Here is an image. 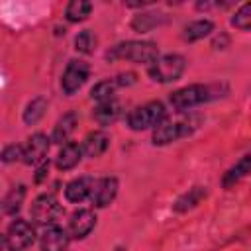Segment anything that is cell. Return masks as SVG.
Instances as JSON below:
<instances>
[{
	"label": "cell",
	"instance_id": "9a60e30c",
	"mask_svg": "<svg viewBox=\"0 0 251 251\" xmlns=\"http://www.w3.org/2000/svg\"><path fill=\"white\" fill-rule=\"evenodd\" d=\"M206 196H208V188H206V186H202V184H196V186L188 188L186 192H182V194L175 200L173 210H175V212H178V214H184V212H188V210L196 208V206H198Z\"/></svg>",
	"mask_w": 251,
	"mask_h": 251
},
{
	"label": "cell",
	"instance_id": "7402d4cb",
	"mask_svg": "<svg viewBox=\"0 0 251 251\" xmlns=\"http://www.w3.org/2000/svg\"><path fill=\"white\" fill-rule=\"evenodd\" d=\"M214 31V24L210 20H194L190 22L188 25H184L182 29V39L192 43V41H198V39H204L206 35H210Z\"/></svg>",
	"mask_w": 251,
	"mask_h": 251
},
{
	"label": "cell",
	"instance_id": "cb8c5ba5",
	"mask_svg": "<svg viewBox=\"0 0 251 251\" xmlns=\"http://www.w3.org/2000/svg\"><path fill=\"white\" fill-rule=\"evenodd\" d=\"M45 110H47V100H45V98L37 96V98L29 100L27 106H25V110H24V122H25L27 126L37 124V122L43 118Z\"/></svg>",
	"mask_w": 251,
	"mask_h": 251
},
{
	"label": "cell",
	"instance_id": "e0dca14e",
	"mask_svg": "<svg viewBox=\"0 0 251 251\" xmlns=\"http://www.w3.org/2000/svg\"><path fill=\"white\" fill-rule=\"evenodd\" d=\"M82 155H84L82 153V145L69 141L67 145L61 147V151H59V155L55 159V165H57L59 171H71L80 163Z\"/></svg>",
	"mask_w": 251,
	"mask_h": 251
},
{
	"label": "cell",
	"instance_id": "8992f818",
	"mask_svg": "<svg viewBox=\"0 0 251 251\" xmlns=\"http://www.w3.org/2000/svg\"><path fill=\"white\" fill-rule=\"evenodd\" d=\"M35 241V229L27 220L16 218L4 231V247L6 251H25Z\"/></svg>",
	"mask_w": 251,
	"mask_h": 251
},
{
	"label": "cell",
	"instance_id": "4316f807",
	"mask_svg": "<svg viewBox=\"0 0 251 251\" xmlns=\"http://www.w3.org/2000/svg\"><path fill=\"white\" fill-rule=\"evenodd\" d=\"M231 25L239 31H251V2L241 4L231 16Z\"/></svg>",
	"mask_w": 251,
	"mask_h": 251
},
{
	"label": "cell",
	"instance_id": "f1b7e54d",
	"mask_svg": "<svg viewBox=\"0 0 251 251\" xmlns=\"http://www.w3.org/2000/svg\"><path fill=\"white\" fill-rule=\"evenodd\" d=\"M47 171H49V163H41V167H39V171H37V175H35V180H37V182L43 180V178L47 176Z\"/></svg>",
	"mask_w": 251,
	"mask_h": 251
},
{
	"label": "cell",
	"instance_id": "277c9868",
	"mask_svg": "<svg viewBox=\"0 0 251 251\" xmlns=\"http://www.w3.org/2000/svg\"><path fill=\"white\" fill-rule=\"evenodd\" d=\"M167 120V110L161 102H147L127 116V126L133 131H143L151 127H159Z\"/></svg>",
	"mask_w": 251,
	"mask_h": 251
},
{
	"label": "cell",
	"instance_id": "4fadbf2b",
	"mask_svg": "<svg viewBox=\"0 0 251 251\" xmlns=\"http://www.w3.org/2000/svg\"><path fill=\"white\" fill-rule=\"evenodd\" d=\"M71 235L59 226H49L41 235V251H67Z\"/></svg>",
	"mask_w": 251,
	"mask_h": 251
},
{
	"label": "cell",
	"instance_id": "f546056e",
	"mask_svg": "<svg viewBox=\"0 0 251 251\" xmlns=\"http://www.w3.org/2000/svg\"><path fill=\"white\" fill-rule=\"evenodd\" d=\"M227 41H229V39H227V35H226V33H222V39H220V37H216V39H214V43H212V45H214V47H216V49H224V47H222V45H226V43H227Z\"/></svg>",
	"mask_w": 251,
	"mask_h": 251
},
{
	"label": "cell",
	"instance_id": "3957f363",
	"mask_svg": "<svg viewBox=\"0 0 251 251\" xmlns=\"http://www.w3.org/2000/svg\"><path fill=\"white\" fill-rule=\"evenodd\" d=\"M200 126V118L190 116L180 122H163L159 127L153 129L151 143L153 145H169L173 141H178L182 137H188L192 131H196Z\"/></svg>",
	"mask_w": 251,
	"mask_h": 251
},
{
	"label": "cell",
	"instance_id": "2e32d148",
	"mask_svg": "<svg viewBox=\"0 0 251 251\" xmlns=\"http://www.w3.org/2000/svg\"><path fill=\"white\" fill-rule=\"evenodd\" d=\"M76 122H78V120H76V114H75V112L63 114V116L57 120L55 127H53L51 141H53V143H59V145H67L69 139H71V135H73V131L76 129Z\"/></svg>",
	"mask_w": 251,
	"mask_h": 251
},
{
	"label": "cell",
	"instance_id": "5b68a950",
	"mask_svg": "<svg viewBox=\"0 0 251 251\" xmlns=\"http://www.w3.org/2000/svg\"><path fill=\"white\" fill-rule=\"evenodd\" d=\"M186 69V59L178 53H169L159 57L153 65H149V76L155 82H175L182 76Z\"/></svg>",
	"mask_w": 251,
	"mask_h": 251
},
{
	"label": "cell",
	"instance_id": "7c38bea8",
	"mask_svg": "<svg viewBox=\"0 0 251 251\" xmlns=\"http://www.w3.org/2000/svg\"><path fill=\"white\" fill-rule=\"evenodd\" d=\"M116 194H118V178L116 176H104V178H98L96 180L90 200L94 202V206L106 208L108 204L114 202Z\"/></svg>",
	"mask_w": 251,
	"mask_h": 251
},
{
	"label": "cell",
	"instance_id": "52a82bcc",
	"mask_svg": "<svg viewBox=\"0 0 251 251\" xmlns=\"http://www.w3.org/2000/svg\"><path fill=\"white\" fill-rule=\"evenodd\" d=\"M63 208L53 194H41L31 204V220L39 226H55Z\"/></svg>",
	"mask_w": 251,
	"mask_h": 251
},
{
	"label": "cell",
	"instance_id": "6da1fadb",
	"mask_svg": "<svg viewBox=\"0 0 251 251\" xmlns=\"http://www.w3.org/2000/svg\"><path fill=\"white\" fill-rule=\"evenodd\" d=\"M108 61H131L137 65H153L159 59V49L151 41H122L106 51Z\"/></svg>",
	"mask_w": 251,
	"mask_h": 251
},
{
	"label": "cell",
	"instance_id": "484cf974",
	"mask_svg": "<svg viewBox=\"0 0 251 251\" xmlns=\"http://www.w3.org/2000/svg\"><path fill=\"white\" fill-rule=\"evenodd\" d=\"M96 43H98V39H96L94 31H90V29H82V31H78V35L75 37V49H76L78 53H82V55L94 53Z\"/></svg>",
	"mask_w": 251,
	"mask_h": 251
},
{
	"label": "cell",
	"instance_id": "83f0119b",
	"mask_svg": "<svg viewBox=\"0 0 251 251\" xmlns=\"http://www.w3.org/2000/svg\"><path fill=\"white\" fill-rule=\"evenodd\" d=\"M20 159H24V147L22 145L12 143V145H6L2 149V163L8 165V163H16Z\"/></svg>",
	"mask_w": 251,
	"mask_h": 251
},
{
	"label": "cell",
	"instance_id": "ac0fdd59",
	"mask_svg": "<svg viewBox=\"0 0 251 251\" xmlns=\"http://www.w3.org/2000/svg\"><path fill=\"white\" fill-rule=\"evenodd\" d=\"M108 145H110L108 133L102 131V129H98V131H92V133L86 135V139L82 141V153H84L88 159H96V157H100L102 153H106Z\"/></svg>",
	"mask_w": 251,
	"mask_h": 251
},
{
	"label": "cell",
	"instance_id": "ffe728a7",
	"mask_svg": "<svg viewBox=\"0 0 251 251\" xmlns=\"http://www.w3.org/2000/svg\"><path fill=\"white\" fill-rule=\"evenodd\" d=\"M165 22H167V16L163 12H139L137 16H133L129 25L137 33H147V31L163 25Z\"/></svg>",
	"mask_w": 251,
	"mask_h": 251
},
{
	"label": "cell",
	"instance_id": "d4e9b609",
	"mask_svg": "<svg viewBox=\"0 0 251 251\" xmlns=\"http://www.w3.org/2000/svg\"><path fill=\"white\" fill-rule=\"evenodd\" d=\"M92 12V4L86 0H73L67 4L65 16L69 22H84Z\"/></svg>",
	"mask_w": 251,
	"mask_h": 251
},
{
	"label": "cell",
	"instance_id": "9c48e42d",
	"mask_svg": "<svg viewBox=\"0 0 251 251\" xmlns=\"http://www.w3.org/2000/svg\"><path fill=\"white\" fill-rule=\"evenodd\" d=\"M88 76H90V67H88V63L78 61V59L69 61V65H67V69H65V73H63V78H61V88H63V92H65L67 96H73L75 92H78V90L84 86V82L88 80Z\"/></svg>",
	"mask_w": 251,
	"mask_h": 251
},
{
	"label": "cell",
	"instance_id": "7a4b0ae2",
	"mask_svg": "<svg viewBox=\"0 0 251 251\" xmlns=\"http://www.w3.org/2000/svg\"><path fill=\"white\" fill-rule=\"evenodd\" d=\"M218 98V86L212 84H188L178 90H175L169 96V104L175 112H188L204 102H210Z\"/></svg>",
	"mask_w": 251,
	"mask_h": 251
},
{
	"label": "cell",
	"instance_id": "ba28073f",
	"mask_svg": "<svg viewBox=\"0 0 251 251\" xmlns=\"http://www.w3.org/2000/svg\"><path fill=\"white\" fill-rule=\"evenodd\" d=\"M137 80L135 73H122V75H116L112 78H106V80H100L92 86L90 90V98L96 100L98 104L100 102H108V100H114V94L118 88H124V86H131L133 82Z\"/></svg>",
	"mask_w": 251,
	"mask_h": 251
},
{
	"label": "cell",
	"instance_id": "30bf717a",
	"mask_svg": "<svg viewBox=\"0 0 251 251\" xmlns=\"http://www.w3.org/2000/svg\"><path fill=\"white\" fill-rule=\"evenodd\" d=\"M49 147H51V139L45 135V133H41V131H37V133H33L29 139H27V143L24 145V163L25 165H39V163H45V157H47V153H49Z\"/></svg>",
	"mask_w": 251,
	"mask_h": 251
},
{
	"label": "cell",
	"instance_id": "d6986e66",
	"mask_svg": "<svg viewBox=\"0 0 251 251\" xmlns=\"http://www.w3.org/2000/svg\"><path fill=\"white\" fill-rule=\"evenodd\" d=\"M247 175H251V149L233 167L227 169V173L222 178V184H224V188H231L233 184H237L239 180H243Z\"/></svg>",
	"mask_w": 251,
	"mask_h": 251
},
{
	"label": "cell",
	"instance_id": "8fae6325",
	"mask_svg": "<svg viewBox=\"0 0 251 251\" xmlns=\"http://www.w3.org/2000/svg\"><path fill=\"white\" fill-rule=\"evenodd\" d=\"M96 226V216L92 210H76L71 220H69V235L73 239H84L86 235H90V231Z\"/></svg>",
	"mask_w": 251,
	"mask_h": 251
},
{
	"label": "cell",
	"instance_id": "5bb4252c",
	"mask_svg": "<svg viewBox=\"0 0 251 251\" xmlns=\"http://www.w3.org/2000/svg\"><path fill=\"white\" fill-rule=\"evenodd\" d=\"M94 184H96V180H94L92 176H78V178L71 180V182L65 186V198H67L69 202L80 204V202H84L86 198L92 196Z\"/></svg>",
	"mask_w": 251,
	"mask_h": 251
},
{
	"label": "cell",
	"instance_id": "44dd1931",
	"mask_svg": "<svg viewBox=\"0 0 251 251\" xmlns=\"http://www.w3.org/2000/svg\"><path fill=\"white\" fill-rule=\"evenodd\" d=\"M94 120L100 124V126H110L114 124L120 116H122V106L120 102L114 98V100H108V102H100L96 108H94Z\"/></svg>",
	"mask_w": 251,
	"mask_h": 251
},
{
	"label": "cell",
	"instance_id": "603a6c76",
	"mask_svg": "<svg viewBox=\"0 0 251 251\" xmlns=\"http://www.w3.org/2000/svg\"><path fill=\"white\" fill-rule=\"evenodd\" d=\"M24 198H25V186H24V184L14 186V188L4 196V200H2V210H4V214L14 216L16 212H20V208H22V204H24Z\"/></svg>",
	"mask_w": 251,
	"mask_h": 251
}]
</instances>
